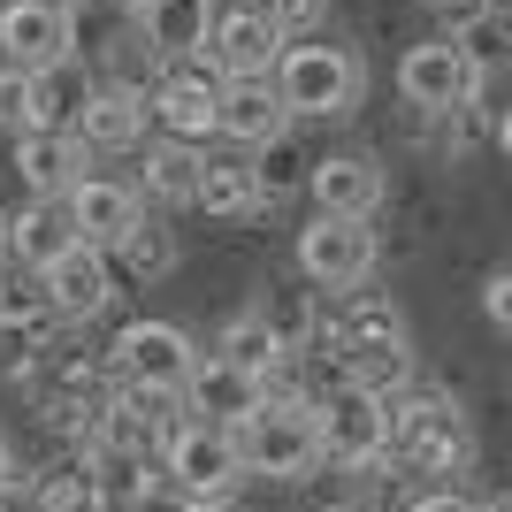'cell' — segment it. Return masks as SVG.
<instances>
[{
  "label": "cell",
  "instance_id": "1",
  "mask_svg": "<svg viewBox=\"0 0 512 512\" xmlns=\"http://www.w3.org/2000/svg\"><path fill=\"white\" fill-rule=\"evenodd\" d=\"M383 459L398 482H428L444 490L474 467V421L467 406L451 398L444 383H413L390 398V436H383Z\"/></svg>",
  "mask_w": 512,
  "mask_h": 512
},
{
  "label": "cell",
  "instance_id": "2",
  "mask_svg": "<svg viewBox=\"0 0 512 512\" xmlns=\"http://www.w3.org/2000/svg\"><path fill=\"white\" fill-rule=\"evenodd\" d=\"M268 85H276L291 123H344L367 92V62L337 39H291L268 69Z\"/></svg>",
  "mask_w": 512,
  "mask_h": 512
},
{
  "label": "cell",
  "instance_id": "3",
  "mask_svg": "<svg viewBox=\"0 0 512 512\" xmlns=\"http://www.w3.org/2000/svg\"><path fill=\"white\" fill-rule=\"evenodd\" d=\"M230 444H237V467L260 474V482H306V474H321V428H314L306 398H260L230 428Z\"/></svg>",
  "mask_w": 512,
  "mask_h": 512
},
{
  "label": "cell",
  "instance_id": "4",
  "mask_svg": "<svg viewBox=\"0 0 512 512\" xmlns=\"http://www.w3.org/2000/svg\"><path fill=\"white\" fill-rule=\"evenodd\" d=\"M482 77H490V69L474 62L451 31L413 39L406 54H398V92H406L413 115H451V107H474V100H482Z\"/></svg>",
  "mask_w": 512,
  "mask_h": 512
},
{
  "label": "cell",
  "instance_id": "5",
  "mask_svg": "<svg viewBox=\"0 0 512 512\" xmlns=\"http://www.w3.org/2000/svg\"><path fill=\"white\" fill-rule=\"evenodd\" d=\"M314 428H321V467H344V474L390 467V459H383L390 398H367V390L337 383V390H321V398H314Z\"/></svg>",
  "mask_w": 512,
  "mask_h": 512
},
{
  "label": "cell",
  "instance_id": "6",
  "mask_svg": "<svg viewBox=\"0 0 512 512\" xmlns=\"http://www.w3.org/2000/svg\"><path fill=\"white\" fill-rule=\"evenodd\" d=\"M199 367V344L176 329V321H123V337L107 344V375L123 390H161V398H184Z\"/></svg>",
  "mask_w": 512,
  "mask_h": 512
},
{
  "label": "cell",
  "instance_id": "7",
  "mask_svg": "<svg viewBox=\"0 0 512 512\" xmlns=\"http://www.w3.org/2000/svg\"><path fill=\"white\" fill-rule=\"evenodd\" d=\"M153 467L176 474V482L192 490V505H214V497H230L237 482H245L230 428H207V421H192V413H176V421L161 428V451H153Z\"/></svg>",
  "mask_w": 512,
  "mask_h": 512
},
{
  "label": "cell",
  "instance_id": "8",
  "mask_svg": "<svg viewBox=\"0 0 512 512\" xmlns=\"http://www.w3.org/2000/svg\"><path fill=\"white\" fill-rule=\"evenodd\" d=\"M375 260H383L375 222H337V214H314V222L299 230V276L314 283V291H329V299L360 291V283L375 276Z\"/></svg>",
  "mask_w": 512,
  "mask_h": 512
},
{
  "label": "cell",
  "instance_id": "9",
  "mask_svg": "<svg viewBox=\"0 0 512 512\" xmlns=\"http://www.w3.org/2000/svg\"><path fill=\"white\" fill-rule=\"evenodd\" d=\"M146 123H153V138H176V146H214V130H222V77L207 62L161 69L146 92Z\"/></svg>",
  "mask_w": 512,
  "mask_h": 512
},
{
  "label": "cell",
  "instance_id": "10",
  "mask_svg": "<svg viewBox=\"0 0 512 512\" xmlns=\"http://www.w3.org/2000/svg\"><path fill=\"white\" fill-rule=\"evenodd\" d=\"M77 54V16L62 0H0V69H54Z\"/></svg>",
  "mask_w": 512,
  "mask_h": 512
},
{
  "label": "cell",
  "instance_id": "11",
  "mask_svg": "<svg viewBox=\"0 0 512 512\" xmlns=\"http://www.w3.org/2000/svg\"><path fill=\"white\" fill-rule=\"evenodd\" d=\"M283 46L291 39L276 31L268 0H237V8H214V31H207V54H199V62H207L214 77H268Z\"/></svg>",
  "mask_w": 512,
  "mask_h": 512
},
{
  "label": "cell",
  "instance_id": "12",
  "mask_svg": "<svg viewBox=\"0 0 512 512\" xmlns=\"http://www.w3.org/2000/svg\"><path fill=\"white\" fill-rule=\"evenodd\" d=\"M31 283H39V299L54 306L62 329H85V321H100L107 299H115V260H107L100 245H69V253Z\"/></svg>",
  "mask_w": 512,
  "mask_h": 512
},
{
  "label": "cell",
  "instance_id": "13",
  "mask_svg": "<svg viewBox=\"0 0 512 512\" xmlns=\"http://www.w3.org/2000/svg\"><path fill=\"white\" fill-rule=\"evenodd\" d=\"M306 192H314V214H337V222H375V207L390 199V176L375 153H321L314 176H306Z\"/></svg>",
  "mask_w": 512,
  "mask_h": 512
},
{
  "label": "cell",
  "instance_id": "14",
  "mask_svg": "<svg viewBox=\"0 0 512 512\" xmlns=\"http://www.w3.org/2000/svg\"><path fill=\"white\" fill-rule=\"evenodd\" d=\"M62 207H69V222H77V237H85V245H100V253H115V245H123V237L153 214L146 199H138V184H123V176H100V169H92L85 184L62 199Z\"/></svg>",
  "mask_w": 512,
  "mask_h": 512
},
{
  "label": "cell",
  "instance_id": "15",
  "mask_svg": "<svg viewBox=\"0 0 512 512\" xmlns=\"http://www.w3.org/2000/svg\"><path fill=\"white\" fill-rule=\"evenodd\" d=\"M8 153H16V176L31 199H69L92 176V153L77 146V130H23Z\"/></svg>",
  "mask_w": 512,
  "mask_h": 512
},
{
  "label": "cell",
  "instance_id": "16",
  "mask_svg": "<svg viewBox=\"0 0 512 512\" xmlns=\"http://www.w3.org/2000/svg\"><path fill=\"white\" fill-rule=\"evenodd\" d=\"M192 207H207L214 222H253L268 199H260V176H253V153L245 146H199V192Z\"/></svg>",
  "mask_w": 512,
  "mask_h": 512
},
{
  "label": "cell",
  "instance_id": "17",
  "mask_svg": "<svg viewBox=\"0 0 512 512\" xmlns=\"http://www.w3.org/2000/svg\"><path fill=\"white\" fill-rule=\"evenodd\" d=\"M0 245H8V260H16L23 276H46V268H54L69 245H85V237H77L62 199H23V207L0 222Z\"/></svg>",
  "mask_w": 512,
  "mask_h": 512
},
{
  "label": "cell",
  "instance_id": "18",
  "mask_svg": "<svg viewBox=\"0 0 512 512\" xmlns=\"http://www.w3.org/2000/svg\"><path fill=\"white\" fill-rule=\"evenodd\" d=\"M130 31L153 46V62L176 69V62H199L207 54V31H214V0H146Z\"/></svg>",
  "mask_w": 512,
  "mask_h": 512
},
{
  "label": "cell",
  "instance_id": "19",
  "mask_svg": "<svg viewBox=\"0 0 512 512\" xmlns=\"http://www.w3.org/2000/svg\"><path fill=\"white\" fill-rule=\"evenodd\" d=\"M260 398H268V390H260L253 375H237L230 360H214V352H199L192 383H184V413H192V421H207V428H237Z\"/></svg>",
  "mask_w": 512,
  "mask_h": 512
},
{
  "label": "cell",
  "instance_id": "20",
  "mask_svg": "<svg viewBox=\"0 0 512 512\" xmlns=\"http://www.w3.org/2000/svg\"><path fill=\"white\" fill-rule=\"evenodd\" d=\"M291 130V115H283V100H276V85L268 77H222V146H268V138H283Z\"/></svg>",
  "mask_w": 512,
  "mask_h": 512
},
{
  "label": "cell",
  "instance_id": "21",
  "mask_svg": "<svg viewBox=\"0 0 512 512\" xmlns=\"http://www.w3.org/2000/svg\"><path fill=\"white\" fill-rule=\"evenodd\" d=\"M92 92H100V77H92L85 54H69L54 69H31V130H77Z\"/></svg>",
  "mask_w": 512,
  "mask_h": 512
},
{
  "label": "cell",
  "instance_id": "22",
  "mask_svg": "<svg viewBox=\"0 0 512 512\" xmlns=\"http://www.w3.org/2000/svg\"><path fill=\"white\" fill-rule=\"evenodd\" d=\"M138 161V199L146 207H192V192H199V146H176V138H146V146L130 153Z\"/></svg>",
  "mask_w": 512,
  "mask_h": 512
},
{
  "label": "cell",
  "instance_id": "23",
  "mask_svg": "<svg viewBox=\"0 0 512 512\" xmlns=\"http://www.w3.org/2000/svg\"><path fill=\"white\" fill-rule=\"evenodd\" d=\"M153 138V123H146V100L138 92H92V107H85V123H77V146L100 161V153H138Z\"/></svg>",
  "mask_w": 512,
  "mask_h": 512
},
{
  "label": "cell",
  "instance_id": "24",
  "mask_svg": "<svg viewBox=\"0 0 512 512\" xmlns=\"http://www.w3.org/2000/svg\"><path fill=\"white\" fill-rule=\"evenodd\" d=\"M214 360H230L237 375H253V383L268 390V383H276V367L291 360V344L276 337V321L260 314V306H245V314L222 321V337H214Z\"/></svg>",
  "mask_w": 512,
  "mask_h": 512
},
{
  "label": "cell",
  "instance_id": "25",
  "mask_svg": "<svg viewBox=\"0 0 512 512\" xmlns=\"http://www.w3.org/2000/svg\"><path fill=\"white\" fill-rule=\"evenodd\" d=\"M107 260H115V276H130V283H161V276H176V260H184V237H176L161 214H146V222H138V230H130Z\"/></svg>",
  "mask_w": 512,
  "mask_h": 512
},
{
  "label": "cell",
  "instance_id": "26",
  "mask_svg": "<svg viewBox=\"0 0 512 512\" xmlns=\"http://www.w3.org/2000/svg\"><path fill=\"white\" fill-rule=\"evenodd\" d=\"M92 77H100L107 92H138V100H146L153 92V77H161V62H153V46L138 39V31H115V39H107V54H100V69H92Z\"/></svg>",
  "mask_w": 512,
  "mask_h": 512
},
{
  "label": "cell",
  "instance_id": "27",
  "mask_svg": "<svg viewBox=\"0 0 512 512\" xmlns=\"http://www.w3.org/2000/svg\"><path fill=\"white\" fill-rule=\"evenodd\" d=\"M253 176H260V199L276 207V199L306 192V176H314V161L299 153V138L283 130V138H268V146H253Z\"/></svg>",
  "mask_w": 512,
  "mask_h": 512
},
{
  "label": "cell",
  "instance_id": "28",
  "mask_svg": "<svg viewBox=\"0 0 512 512\" xmlns=\"http://www.w3.org/2000/svg\"><path fill=\"white\" fill-rule=\"evenodd\" d=\"M115 512H192V490H184L176 474L146 467V474H138V490H130V497H123Z\"/></svg>",
  "mask_w": 512,
  "mask_h": 512
},
{
  "label": "cell",
  "instance_id": "29",
  "mask_svg": "<svg viewBox=\"0 0 512 512\" xmlns=\"http://www.w3.org/2000/svg\"><path fill=\"white\" fill-rule=\"evenodd\" d=\"M268 16H276L283 39H321V16H329V0H268Z\"/></svg>",
  "mask_w": 512,
  "mask_h": 512
},
{
  "label": "cell",
  "instance_id": "30",
  "mask_svg": "<svg viewBox=\"0 0 512 512\" xmlns=\"http://www.w3.org/2000/svg\"><path fill=\"white\" fill-rule=\"evenodd\" d=\"M0 130L8 138L31 130V77H16V69H0Z\"/></svg>",
  "mask_w": 512,
  "mask_h": 512
},
{
  "label": "cell",
  "instance_id": "31",
  "mask_svg": "<svg viewBox=\"0 0 512 512\" xmlns=\"http://www.w3.org/2000/svg\"><path fill=\"white\" fill-rule=\"evenodd\" d=\"M482 314H490V329L512 337V260H497L490 276H482Z\"/></svg>",
  "mask_w": 512,
  "mask_h": 512
},
{
  "label": "cell",
  "instance_id": "32",
  "mask_svg": "<svg viewBox=\"0 0 512 512\" xmlns=\"http://www.w3.org/2000/svg\"><path fill=\"white\" fill-rule=\"evenodd\" d=\"M406 512H490V497H474V490H459V482H444V490H413Z\"/></svg>",
  "mask_w": 512,
  "mask_h": 512
},
{
  "label": "cell",
  "instance_id": "33",
  "mask_svg": "<svg viewBox=\"0 0 512 512\" xmlns=\"http://www.w3.org/2000/svg\"><path fill=\"white\" fill-rule=\"evenodd\" d=\"M0 512H46L39 505V474H23V467L8 474V482H0Z\"/></svg>",
  "mask_w": 512,
  "mask_h": 512
},
{
  "label": "cell",
  "instance_id": "34",
  "mask_svg": "<svg viewBox=\"0 0 512 512\" xmlns=\"http://www.w3.org/2000/svg\"><path fill=\"white\" fill-rule=\"evenodd\" d=\"M490 138H497V153H505V161H512V107H505V115H497V130H490Z\"/></svg>",
  "mask_w": 512,
  "mask_h": 512
},
{
  "label": "cell",
  "instance_id": "35",
  "mask_svg": "<svg viewBox=\"0 0 512 512\" xmlns=\"http://www.w3.org/2000/svg\"><path fill=\"white\" fill-rule=\"evenodd\" d=\"M69 16H85V8H115V0H62Z\"/></svg>",
  "mask_w": 512,
  "mask_h": 512
},
{
  "label": "cell",
  "instance_id": "36",
  "mask_svg": "<svg viewBox=\"0 0 512 512\" xmlns=\"http://www.w3.org/2000/svg\"><path fill=\"white\" fill-rule=\"evenodd\" d=\"M8 474H16V451H8V436H0V482H8Z\"/></svg>",
  "mask_w": 512,
  "mask_h": 512
},
{
  "label": "cell",
  "instance_id": "37",
  "mask_svg": "<svg viewBox=\"0 0 512 512\" xmlns=\"http://www.w3.org/2000/svg\"><path fill=\"white\" fill-rule=\"evenodd\" d=\"M321 512H375V505H360V497H352V505H321Z\"/></svg>",
  "mask_w": 512,
  "mask_h": 512
},
{
  "label": "cell",
  "instance_id": "38",
  "mask_svg": "<svg viewBox=\"0 0 512 512\" xmlns=\"http://www.w3.org/2000/svg\"><path fill=\"white\" fill-rule=\"evenodd\" d=\"M192 512H230V497H214V505H192Z\"/></svg>",
  "mask_w": 512,
  "mask_h": 512
},
{
  "label": "cell",
  "instance_id": "39",
  "mask_svg": "<svg viewBox=\"0 0 512 512\" xmlns=\"http://www.w3.org/2000/svg\"><path fill=\"white\" fill-rule=\"evenodd\" d=\"M490 512H512V490H505V497H490Z\"/></svg>",
  "mask_w": 512,
  "mask_h": 512
},
{
  "label": "cell",
  "instance_id": "40",
  "mask_svg": "<svg viewBox=\"0 0 512 512\" xmlns=\"http://www.w3.org/2000/svg\"><path fill=\"white\" fill-rule=\"evenodd\" d=\"M428 8H444V0H428Z\"/></svg>",
  "mask_w": 512,
  "mask_h": 512
},
{
  "label": "cell",
  "instance_id": "41",
  "mask_svg": "<svg viewBox=\"0 0 512 512\" xmlns=\"http://www.w3.org/2000/svg\"><path fill=\"white\" fill-rule=\"evenodd\" d=\"M107 512H115V505H107Z\"/></svg>",
  "mask_w": 512,
  "mask_h": 512
}]
</instances>
